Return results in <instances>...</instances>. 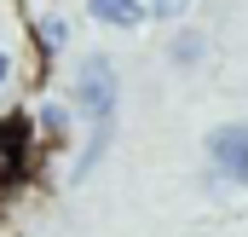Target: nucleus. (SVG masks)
Returning <instances> with one entry per match:
<instances>
[{
  "mask_svg": "<svg viewBox=\"0 0 248 237\" xmlns=\"http://www.w3.org/2000/svg\"><path fill=\"white\" fill-rule=\"evenodd\" d=\"M69 110L87 116V127H93V121H116V110H122V69L104 58V52H87V58L75 64Z\"/></svg>",
  "mask_w": 248,
  "mask_h": 237,
  "instance_id": "nucleus-1",
  "label": "nucleus"
},
{
  "mask_svg": "<svg viewBox=\"0 0 248 237\" xmlns=\"http://www.w3.org/2000/svg\"><path fill=\"white\" fill-rule=\"evenodd\" d=\"M208 162H214L219 179L248 185V127H243V121H225V127L208 133Z\"/></svg>",
  "mask_w": 248,
  "mask_h": 237,
  "instance_id": "nucleus-2",
  "label": "nucleus"
},
{
  "mask_svg": "<svg viewBox=\"0 0 248 237\" xmlns=\"http://www.w3.org/2000/svg\"><path fill=\"white\" fill-rule=\"evenodd\" d=\"M87 17H93L98 29H122V35H133V29L150 23L144 0H87Z\"/></svg>",
  "mask_w": 248,
  "mask_h": 237,
  "instance_id": "nucleus-3",
  "label": "nucleus"
},
{
  "mask_svg": "<svg viewBox=\"0 0 248 237\" xmlns=\"http://www.w3.org/2000/svg\"><path fill=\"white\" fill-rule=\"evenodd\" d=\"M208 29H196V23H179L173 35H168V64L173 69H196V64H208Z\"/></svg>",
  "mask_w": 248,
  "mask_h": 237,
  "instance_id": "nucleus-4",
  "label": "nucleus"
},
{
  "mask_svg": "<svg viewBox=\"0 0 248 237\" xmlns=\"http://www.w3.org/2000/svg\"><path fill=\"white\" fill-rule=\"evenodd\" d=\"M29 47H35L41 58H58V52H69V17H58V12L29 17Z\"/></svg>",
  "mask_w": 248,
  "mask_h": 237,
  "instance_id": "nucleus-5",
  "label": "nucleus"
},
{
  "mask_svg": "<svg viewBox=\"0 0 248 237\" xmlns=\"http://www.w3.org/2000/svg\"><path fill=\"white\" fill-rule=\"evenodd\" d=\"M110 139H116V121H93V127H87V145H81V156H75V179H87L104 156H110Z\"/></svg>",
  "mask_w": 248,
  "mask_h": 237,
  "instance_id": "nucleus-6",
  "label": "nucleus"
},
{
  "mask_svg": "<svg viewBox=\"0 0 248 237\" xmlns=\"http://www.w3.org/2000/svg\"><path fill=\"white\" fill-rule=\"evenodd\" d=\"M35 127L46 133V145H58L63 133H69V110L63 104H35Z\"/></svg>",
  "mask_w": 248,
  "mask_h": 237,
  "instance_id": "nucleus-7",
  "label": "nucleus"
},
{
  "mask_svg": "<svg viewBox=\"0 0 248 237\" xmlns=\"http://www.w3.org/2000/svg\"><path fill=\"white\" fill-rule=\"evenodd\" d=\"M12 179H17V133L0 127V185H12Z\"/></svg>",
  "mask_w": 248,
  "mask_h": 237,
  "instance_id": "nucleus-8",
  "label": "nucleus"
},
{
  "mask_svg": "<svg viewBox=\"0 0 248 237\" xmlns=\"http://www.w3.org/2000/svg\"><path fill=\"white\" fill-rule=\"evenodd\" d=\"M144 12H150L156 23H179V17L190 12V0H144Z\"/></svg>",
  "mask_w": 248,
  "mask_h": 237,
  "instance_id": "nucleus-9",
  "label": "nucleus"
}]
</instances>
